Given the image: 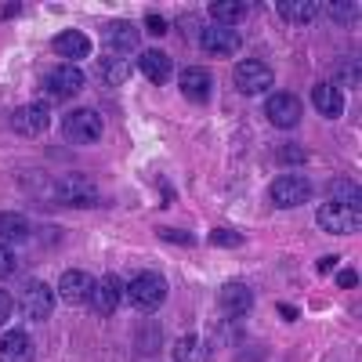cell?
<instances>
[{"mask_svg":"<svg viewBox=\"0 0 362 362\" xmlns=\"http://www.w3.org/2000/svg\"><path fill=\"white\" fill-rule=\"evenodd\" d=\"M167 300V279L160 272H141L127 283V305L138 312H156Z\"/></svg>","mask_w":362,"mask_h":362,"instance_id":"6da1fadb","label":"cell"},{"mask_svg":"<svg viewBox=\"0 0 362 362\" xmlns=\"http://www.w3.org/2000/svg\"><path fill=\"white\" fill-rule=\"evenodd\" d=\"M102 131H105V124L95 109H73L62 119V138L73 145H95L102 138Z\"/></svg>","mask_w":362,"mask_h":362,"instance_id":"7a4b0ae2","label":"cell"},{"mask_svg":"<svg viewBox=\"0 0 362 362\" xmlns=\"http://www.w3.org/2000/svg\"><path fill=\"white\" fill-rule=\"evenodd\" d=\"M312 181L308 177H300V174H279L276 181L268 185V196L276 206L290 210V206H300V203H308L312 199Z\"/></svg>","mask_w":362,"mask_h":362,"instance_id":"3957f363","label":"cell"},{"mask_svg":"<svg viewBox=\"0 0 362 362\" xmlns=\"http://www.w3.org/2000/svg\"><path fill=\"white\" fill-rule=\"evenodd\" d=\"M235 87H239V95H250V98H257V95H268L272 90V83H276V73H272L261 58H247V62H239L235 66Z\"/></svg>","mask_w":362,"mask_h":362,"instance_id":"277c9868","label":"cell"},{"mask_svg":"<svg viewBox=\"0 0 362 362\" xmlns=\"http://www.w3.org/2000/svg\"><path fill=\"white\" fill-rule=\"evenodd\" d=\"M315 221H319V228L334 232V235H351V232H358V210H351V206H344V203H334V199H329V203L319 206Z\"/></svg>","mask_w":362,"mask_h":362,"instance_id":"5b68a950","label":"cell"},{"mask_svg":"<svg viewBox=\"0 0 362 362\" xmlns=\"http://www.w3.org/2000/svg\"><path fill=\"white\" fill-rule=\"evenodd\" d=\"M199 47L210 51V54H218V58H228V54H235L239 47H243V37H239L235 29L214 22V25H203L199 29Z\"/></svg>","mask_w":362,"mask_h":362,"instance_id":"8992f818","label":"cell"},{"mask_svg":"<svg viewBox=\"0 0 362 362\" xmlns=\"http://www.w3.org/2000/svg\"><path fill=\"white\" fill-rule=\"evenodd\" d=\"M11 127L22 138H37V134H44L51 127V112H47L44 102H29V105H22V109L11 112Z\"/></svg>","mask_w":362,"mask_h":362,"instance_id":"52a82bcc","label":"cell"},{"mask_svg":"<svg viewBox=\"0 0 362 362\" xmlns=\"http://www.w3.org/2000/svg\"><path fill=\"white\" fill-rule=\"evenodd\" d=\"M102 44H105L112 54L124 58V54H131V51L141 44V33H138V25H131V22H124V18H119V22H105V25H102Z\"/></svg>","mask_w":362,"mask_h":362,"instance_id":"ba28073f","label":"cell"},{"mask_svg":"<svg viewBox=\"0 0 362 362\" xmlns=\"http://www.w3.org/2000/svg\"><path fill=\"white\" fill-rule=\"evenodd\" d=\"M264 112H268V119H272L276 127L290 131V127L300 124V98L290 95V90H279V95H272V98L264 102Z\"/></svg>","mask_w":362,"mask_h":362,"instance_id":"9c48e42d","label":"cell"},{"mask_svg":"<svg viewBox=\"0 0 362 362\" xmlns=\"http://www.w3.org/2000/svg\"><path fill=\"white\" fill-rule=\"evenodd\" d=\"M44 87H47V95H54V98H73V95L83 90V73L76 66H54L44 76Z\"/></svg>","mask_w":362,"mask_h":362,"instance_id":"30bf717a","label":"cell"},{"mask_svg":"<svg viewBox=\"0 0 362 362\" xmlns=\"http://www.w3.org/2000/svg\"><path fill=\"white\" fill-rule=\"evenodd\" d=\"M119 297H124V286H119V279H116V276H102V279H95V286H90L87 305L95 308L98 315H112L116 305H119Z\"/></svg>","mask_w":362,"mask_h":362,"instance_id":"8fae6325","label":"cell"},{"mask_svg":"<svg viewBox=\"0 0 362 362\" xmlns=\"http://www.w3.org/2000/svg\"><path fill=\"white\" fill-rule=\"evenodd\" d=\"M90 286H95V279H90L83 268H69V272H62V279H58V297H62L66 305H87Z\"/></svg>","mask_w":362,"mask_h":362,"instance_id":"7c38bea8","label":"cell"},{"mask_svg":"<svg viewBox=\"0 0 362 362\" xmlns=\"http://www.w3.org/2000/svg\"><path fill=\"white\" fill-rule=\"evenodd\" d=\"M22 308H25V315L33 319V322L51 319V312H54V290H51L47 283H33V286H25Z\"/></svg>","mask_w":362,"mask_h":362,"instance_id":"4fadbf2b","label":"cell"},{"mask_svg":"<svg viewBox=\"0 0 362 362\" xmlns=\"http://www.w3.org/2000/svg\"><path fill=\"white\" fill-rule=\"evenodd\" d=\"M54 199L66 203V206H87V203L98 199V192H95V185H90V181H83V177H62V181L54 185Z\"/></svg>","mask_w":362,"mask_h":362,"instance_id":"5bb4252c","label":"cell"},{"mask_svg":"<svg viewBox=\"0 0 362 362\" xmlns=\"http://www.w3.org/2000/svg\"><path fill=\"white\" fill-rule=\"evenodd\" d=\"M177 87H181V95H185L189 102H206L210 87H214V80H210V69H203V66H189V69H181V73H177Z\"/></svg>","mask_w":362,"mask_h":362,"instance_id":"9a60e30c","label":"cell"},{"mask_svg":"<svg viewBox=\"0 0 362 362\" xmlns=\"http://www.w3.org/2000/svg\"><path fill=\"white\" fill-rule=\"evenodd\" d=\"M218 305H221V312L225 315H247L250 312V305H254V293H250V286H243V283H225L221 290H218Z\"/></svg>","mask_w":362,"mask_h":362,"instance_id":"2e32d148","label":"cell"},{"mask_svg":"<svg viewBox=\"0 0 362 362\" xmlns=\"http://www.w3.org/2000/svg\"><path fill=\"white\" fill-rule=\"evenodd\" d=\"M312 105H315V112L326 116V119L344 116V95H341V87H337V83H315V87H312Z\"/></svg>","mask_w":362,"mask_h":362,"instance_id":"e0dca14e","label":"cell"},{"mask_svg":"<svg viewBox=\"0 0 362 362\" xmlns=\"http://www.w3.org/2000/svg\"><path fill=\"white\" fill-rule=\"evenodd\" d=\"M138 69L145 73V80H153V83H167L170 73H174V62L160 51V47H148L138 54Z\"/></svg>","mask_w":362,"mask_h":362,"instance_id":"ac0fdd59","label":"cell"},{"mask_svg":"<svg viewBox=\"0 0 362 362\" xmlns=\"http://www.w3.org/2000/svg\"><path fill=\"white\" fill-rule=\"evenodd\" d=\"M0 362H33V341L25 329H11L0 337Z\"/></svg>","mask_w":362,"mask_h":362,"instance_id":"d6986e66","label":"cell"},{"mask_svg":"<svg viewBox=\"0 0 362 362\" xmlns=\"http://www.w3.org/2000/svg\"><path fill=\"white\" fill-rule=\"evenodd\" d=\"M54 54H58V58H69V62H80V58H87V54H90L87 33H80V29H62V33L54 37Z\"/></svg>","mask_w":362,"mask_h":362,"instance_id":"ffe728a7","label":"cell"},{"mask_svg":"<svg viewBox=\"0 0 362 362\" xmlns=\"http://www.w3.org/2000/svg\"><path fill=\"white\" fill-rule=\"evenodd\" d=\"M95 73H98V80H102V83L119 87V83H124V80L131 76V66H127V58H119V54H105V58H98Z\"/></svg>","mask_w":362,"mask_h":362,"instance_id":"44dd1931","label":"cell"},{"mask_svg":"<svg viewBox=\"0 0 362 362\" xmlns=\"http://www.w3.org/2000/svg\"><path fill=\"white\" fill-rule=\"evenodd\" d=\"M174 362H210V344L196 334L174 341Z\"/></svg>","mask_w":362,"mask_h":362,"instance_id":"7402d4cb","label":"cell"},{"mask_svg":"<svg viewBox=\"0 0 362 362\" xmlns=\"http://www.w3.org/2000/svg\"><path fill=\"white\" fill-rule=\"evenodd\" d=\"M29 232H33V225H29L22 214H0V243L4 247L22 243V239H29Z\"/></svg>","mask_w":362,"mask_h":362,"instance_id":"603a6c76","label":"cell"},{"mask_svg":"<svg viewBox=\"0 0 362 362\" xmlns=\"http://www.w3.org/2000/svg\"><path fill=\"white\" fill-rule=\"evenodd\" d=\"M247 11H250V4H243V0H214L210 4V15L218 18V25H235L239 18H247Z\"/></svg>","mask_w":362,"mask_h":362,"instance_id":"cb8c5ba5","label":"cell"},{"mask_svg":"<svg viewBox=\"0 0 362 362\" xmlns=\"http://www.w3.org/2000/svg\"><path fill=\"white\" fill-rule=\"evenodd\" d=\"M279 15H283L286 22H312V15H319V8L308 4V0H283Z\"/></svg>","mask_w":362,"mask_h":362,"instance_id":"d4e9b609","label":"cell"},{"mask_svg":"<svg viewBox=\"0 0 362 362\" xmlns=\"http://www.w3.org/2000/svg\"><path fill=\"white\" fill-rule=\"evenodd\" d=\"M334 203H344V206L358 210V185L355 181H334Z\"/></svg>","mask_w":362,"mask_h":362,"instance_id":"484cf974","label":"cell"},{"mask_svg":"<svg viewBox=\"0 0 362 362\" xmlns=\"http://www.w3.org/2000/svg\"><path fill=\"white\" fill-rule=\"evenodd\" d=\"M239 243H243V235L235 228H214L210 232V247H239Z\"/></svg>","mask_w":362,"mask_h":362,"instance_id":"4316f807","label":"cell"},{"mask_svg":"<svg viewBox=\"0 0 362 362\" xmlns=\"http://www.w3.org/2000/svg\"><path fill=\"white\" fill-rule=\"evenodd\" d=\"M160 239H167V243H185V247L196 243V235L192 232H181V228H160Z\"/></svg>","mask_w":362,"mask_h":362,"instance_id":"83f0119b","label":"cell"},{"mask_svg":"<svg viewBox=\"0 0 362 362\" xmlns=\"http://www.w3.org/2000/svg\"><path fill=\"white\" fill-rule=\"evenodd\" d=\"M329 11H334V18H337V22H355L358 4H329Z\"/></svg>","mask_w":362,"mask_h":362,"instance_id":"f1b7e54d","label":"cell"},{"mask_svg":"<svg viewBox=\"0 0 362 362\" xmlns=\"http://www.w3.org/2000/svg\"><path fill=\"white\" fill-rule=\"evenodd\" d=\"M11 272H15V254H11V247L0 243V279L11 276Z\"/></svg>","mask_w":362,"mask_h":362,"instance_id":"f546056e","label":"cell"},{"mask_svg":"<svg viewBox=\"0 0 362 362\" xmlns=\"http://www.w3.org/2000/svg\"><path fill=\"white\" fill-rule=\"evenodd\" d=\"M11 312H15V300H11V293H8V290H0V326H4V322L11 319Z\"/></svg>","mask_w":362,"mask_h":362,"instance_id":"4dcf8cb0","label":"cell"},{"mask_svg":"<svg viewBox=\"0 0 362 362\" xmlns=\"http://www.w3.org/2000/svg\"><path fill=\"white\" fill-rule=\"evenodd\" d=\"M337 283H341L344 290H348V286H358V272H355V268H341V272H337Z\"/></svg>","mask_w":362,"mask_h":362,"instance_id":"1f68e13d","label":"cell"},{"mask_svg":"<svg viewBox=\"0 0 362 362\" xmlns=\"http://www.w3.org/2000/svg\"><path fill=\"white\" fill-rule=\"evenodd\" d=\"M148 29H153V33H163L167 25H163V18H156V15H153V18H148Z\"/></svg>","mask_w":362,"mask_h":362,"instance_id":"d6a6232c","label":"cell"}]
</instances>
